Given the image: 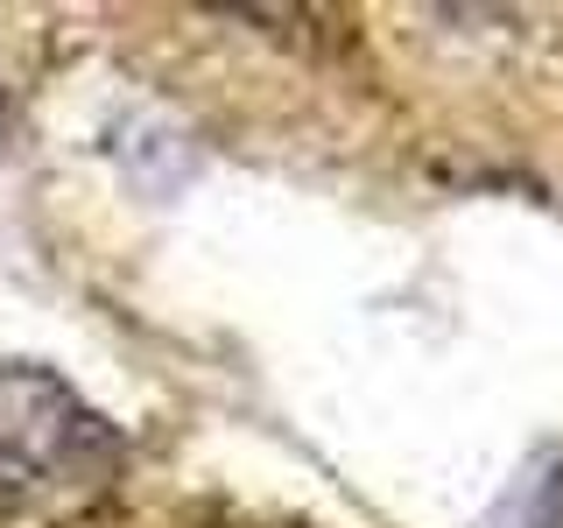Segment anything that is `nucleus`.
I'll return each mask as SVG.
<instances>
[{"mask_svg":"<svg viewBox=\"0 0 563 528\" xmlns=\"http://www.w3.org/2000/svg\"><path fill=\"white\" fill-rule=\"evenodd\" d=\"M113 465V430L49 366L0 360V493H49L99 480Z\"/></svg>","mask_w":563,"mask_h":528,"instance_id":"obj_1","label":"nucleus"},{"mask_svg":"<svg viewBox=\"0 0 563 528\" xmlns=\"http://www.w3.org/2000/svg\"><path fill=\"white\" fill-rule=\"evenodd\" d=\"M486 528H563V451H542L536 465L507 486Z\"/></svg>","mask_w":563,"mask_h":528,"instance_id":"obj_2","label":"nucleus"}]
</instances>
